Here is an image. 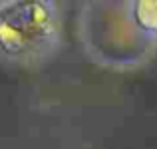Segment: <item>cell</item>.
I'll return each mask as SVG.
<instances>
[{
    "mask_svg": "<svg viewBox=\"0 0 157 149\" xmlns=\"http://www.w3.org/2000/svg\"><path fill=\"white\" fill-rule=\"evenodd\" d=\"M60 42V16L54 2H0V62L34 66L54 54Z\"/></svg>",
    "mask_w": 157,
    "mask_h": 149,
    "instance_id": "1",
    "label": "cell"
},
{
    "mask_svg": "<svg viewBox=\"0 0 157 149\" xmlns=\"http://www.w3.org/2000/svg\"><path fill=\"white\" fill-rule=\"evenodd\" d=\"M135 20L141 24V28L149 32H157V2L155 0H145V2H135Z\"/></svg>",
    "mask_w": 157,
    "mask_h": 149,
    "instance_id": "2",
    "label": "cell"
}]
</instances>
